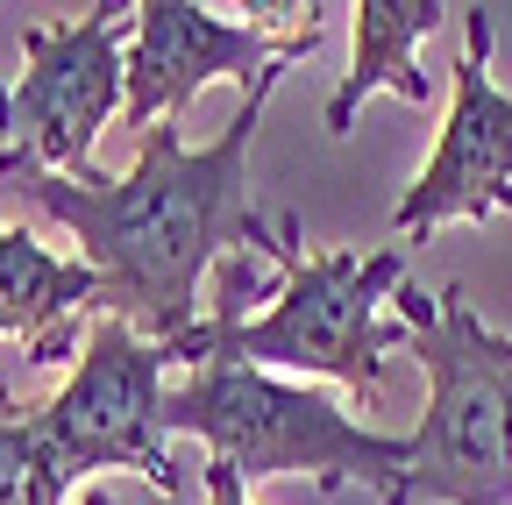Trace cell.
<instances>
[{"label":"cell","mask_w":512,"mask_h":505,"mask_svg":"<svg viewBox=\"0 0 512 505\" xmlns=\"http://www.w3.org/2000/svg\"><path fill=\"white\" fill-rule=\"evenodd\" d=\"M207 505H249V484H242V470L235 463H221V456H207Z\"/></svg>","instance_id":"obj_12"},{"label":"cell","mask_w":512,"mask_h":505,"mask_svg":"<svg viewBox=\"0 0 512 505\" xmlns=\"http://www.w3.org/2000/svg\"><path fill=\"white\" fill-rule=\"evenodd\" d=\"M399 321L427 370V413L384 505H512V342L477 321L463 285H399Z\"/></svg>","instance_id":"obj_3"},{"label":"cell","mask_w":512,"mask_h":505,"mask_svg":"<svg viewBox=\"0 0 512 505\" xmlns=\"http://www.w3.org/2000/svg\"><path fill=\"white\" fill-rule=\"evenodd\" d=\"M0 420H29V413L15 406V392H8V377H0Z\"/></svg>","instance_id":"obj_13"},{"label":"cell","mask_w":512,"mask_h":505,"mask_svg":"<svg viewBox=\"0 0 512 505\" xmlns=\"http://www.w3.org/2000/svg\"><path fill=\"white\" fill-rule=\"evenodd\" d=\"M79 505H114V498L107 491H79Z\"/></svg>","instance_id":"obj_14"},{"label":"cell","mask_w":512,"mask_h":505,"mask_svg":"<svg viewBox=\"0 0 512 505\" xmlns=\"http://www.w3.org/2000/svg\"><path fill=\"white\" fill-rule=\"evenodd\" d=\"M512 207V100L491 79V15L463 8V65L456 100H448L441 143L413 193L399 200V235H434L441 221H491Z\"/></svg>","instance_id":"obj_7"},{"label":"cell","mask_w":512,"mask_h":505,"mask_svg":"<svg viewBox=\"0 0 512 505\" xmlns=\"http://www.w3.org/2000/svg\"><path fill=\"white\" fill-rule=\"evenodd\" d=\"M72 477H64L29 420H0V505H64Z\"/></svg>","instance_id":"obj_11"},{"label":"cell","mask_w":512,"mask_h":505,"mask_svg":"<svg viewBox=\"0 0 512 505\" xmlns=\"http://www.w3.org/2000/svg\"><path fill=\"white\" fill-rule=\"evenodd\" d=\"M328 22L299 36H271L256 22H221L214 8L192 0H143L136 8V43H128V129H157L192 107L207 79H242V93L264 79L278 57H313Z\"/></svg>","instance_id":"obj_8"},{"label":"cell","mask_w":512,"mask_h":505,"mask_svg":"<svg viewBox=\"0 0 512 505\" xmlns=\"http://www.w3.org/2000/svg\"><path fill=\"white\" fill-rule=\"evenodd\" d=\"M100 306V271L86 257H50L29 228H0V335H22L36 363L72 356V313Z\"/></svg>","instance_id":"obj_9"},{"label":"cell","mask_w":512,"mask_h":505,"mask_svg":"<svg viewBox=\"0 0 512 505\" xmlns=\"http://www.w3.org/2000/svg\"><path fill=\"white\" fill-rule=\"evenodd\" d=\"M285 65H299V57H278L242 93L221 143H207V150H192L178 136V121L143 129L128 178H107V171L64 178L22 150H0V178H15V193H29L57 228H72L86 264L100 271L93 313L128 321L143 342L164 349L192 328V299H200V278L214 271V257H228L242 242L249 249L271 242V228L256 221V200H249V143H256V121H264V100L278 93Z\"/></svg>","instance_id":"obj_1"},{"label":"cell","mask_w":512,"mask_h":505,"mask_svg":"<svg viewBox=\"0 0 512 505\" xmlns=\"http://www.w3.org/2000/svg\"><path fill=\"white\" fill-rule=\"evenodd\" d=\"M164 434H200L221 463L242 470V484L306 470L320 491L349 477L384 491L413 456V434H370L328 392L285 385L256 363H200L178 392H164Z\"/></svg>","instance_id":"obj_4"},{"label":"cell","mask_w":512,"mask_h":505,"mask_svg":"<svg viewBox=\"0 0 512 505\" xmlns=\"http://www.w3.org/2000/svg\"><path fill=\"white\" fill-rule=\"evenodd\" d=\"M121 29H136V8L100 0L79 22H29L22 86H0V129L22 136V157L43 171L86 178L93 171V136L107 129V114L128 107V57Z\"/></svg>","instance_id":"obj_6"},{"label":"cell","mask_w":512,"mask_h":505,"mask_svg":"<svg viewBox=\"0 0 512 505\" xmlns=\"http://www.w3.org/2000/svg\"><path fill=\"white\" fill-rule=\"evenodd\" d=\"M164 363L171 356L157 342H143L128 321H107L100 313L72 377L57 385V399L43 413H29L43 456L72 484L86 470H143L164 491V505H178L185 470L164 456V392H157Z\"/></svg>","instance_id":"obj_5"},{"label":"cell","mask_w":512,"mask_h":505,"mask_svg":"<svg viewBox=\"0 0 512 505\" xmlns=\"http://www.w3.org/2000/svg\"><path fill=\"white\" fill-rule=\"evenodd\" d=\"M463 8H441V0H363L356 8V65L342 72V86L328 93V129L349 136V121L370 93H399L413 107L434 100V79L420 72V43Z\"/></svg>","instance_id":"obj_10"},{"label":"cell","mask_w":512,"mask_h":505,"mask_svg":"<svg viewBox=\"0 0 512 505\" xmlns=\"http://www.w3.org/2000/svg\"><path fill=\"white\" fill-rule=\"evenodd\" d=\"M264 257L278 264V292L271 313H242V321H192L178 342H164V356L178 363H256V370H306V377H342L356 392L384 385V349L413 342L406 321H384L377 299L399 292L406 257L399 249H299V221H285Z\"/></svg>","instance_id":"obj_2"}]
</instances>
